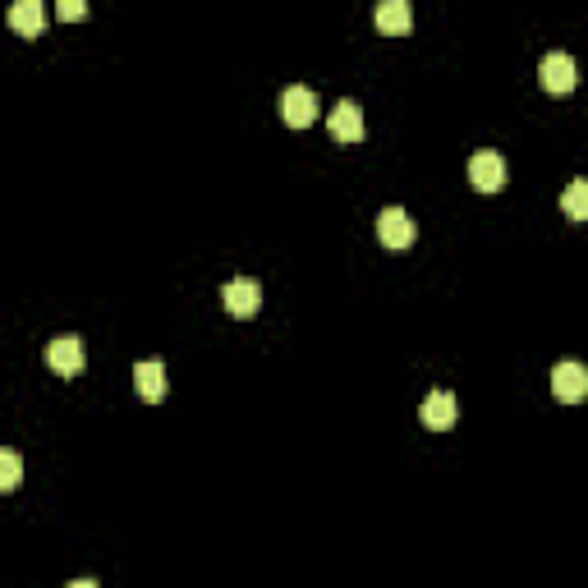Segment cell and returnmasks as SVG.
<instances>
[{
	"label": "cell",
	"instance_id": "obj_9",
	"mask_svg": "<svg viewBox=\"0 0 588 588\" xmlns=\"http://www.w3.org/2000/svg\"><path fill=\"white\" fill-rule=\"evenodd\" d=\"M331 138H340V143H359L363 138V111L359 102H336V111H331Z\"/></svg>",
	"mask_w": 588,
	"mask_h": 588
},
{
	"label": "cell",
	"instance_id": "obj_3",
	"mask_svg": "<svg viewBox=\"0 0 588 588\" xmlns=\"http://www.w3.org/2000/svg\"><path fill=\"white\" fill-rule=\"evenodd\" d=\"M281 120L290 129H308L317 120V92L313 88H285L281 92Z\"/></svg>",
	"mask_w": 588,
	"mask_h": 588
},
{
	"label": "cell",
	"instance_id": "obj_4",
	"mask_svg": "<svg viewBox=\"0 0 588 588\" xmlns=\"http://www.w3.org/2000/svg\"><path fill=\"white\" fill-rule=\"evenodd\" d=\"M552 391H556V400H566V405L584 400L588 396V368L575 359H566L561 368H552Z\"/></svg>",
	"mask_w": 588,
	"mask_h": 588
},
{
	"label": "cell",
	"instance_id": "obj_1",
	"mask_svg": "<svg viewBox=\"0 0 588 588\" xmlns=\"http://www.w3.org/2000/svg\"><path fill=\"white\" fill-rule=\"evenodd\" d=\"M414 235H419V226H414V216H409L405 207H386V212L377 216V239H382L386 249H409Z\"/></svg>",
	"mask_w": 588,
	"mask_h": 588
},
{
	"label": "cell",
	"instance_id": "obj_13",
	"mask_svg": "<svg viewBox=\"0 0 588 588\" xmlns=\"http://www.w3.org/2000/svg\"><path fill=\"white\" fill-rule=\"evenodd\" d=\"M561 212L570 221H588V180H570L566 193H561Z\"/></svg>",
	"mask_w": 588,
	"mask_h": 588
},
{
	"label": "cell",
	"instance_id": "obj_7",
	"mask_svg": "<svg viewBox=\"0 0 588 588\" xmlns=\"http://www.w3.org/2000/svg\"><path fill=\"white\" fill-rule=\"evenodd\" d=\"M221 299H226V308L235 317H253L262 304V290H258V281H249V276H235V281L221 290Z\"/></svg>",
	"mask_w": 588,
	"mask_h": 588
},
{
	"label": "cell",
	"instance_id": "obj_6",
	"mask_svg": "<svg viewBox=\"0 0 588 588\" xmlns=\"http://www.w3.org/2000/svg\"><path fill=\"white\" fill-rule=\"evenodd\" d=\"M469 180H474L478 193H497L501 184H506V161H501V152H478V157L469 161Z\"/></svg>",
	"mask_w": 588,
	"mask_h": 588
},
{
	"label": "cell",
	"instance_id": "obj_10",
	"mask_svg": "<svg viewBox=\"0 0 588 588\" xmlns=\"http://www.w3.org/2000/svg\"><path fill=\"white\" fill-rule=\"evenodd\" d=\"M134 386H138V396H143L147 405H157V400L166 396V363H161V359H143L134 368Z\"/></svg>",
	"mask_w": 588,
	"mask_h": 588
},
{
	"label": "cell",
	"instance_id": "obj_2",
	"mask_svg": "<svg viewBox=\"0 0 588 588\" xmlns=\"http://www.w3.org/2000/svg\"><path fill=\"white\" fill-rule=\"evenodd\" d=\"M83 363H88V354H83V340L60 336V340H51V345H46V368H51L56 377H79Z\"/></svg>",
	"mask_w": 588,
	"mask_h": 588
},
{
	"label": "cell",
	"instance_id": "obj_5",
	"mask_svg": "<svg viewBox=\"0 0 588 588\" xmlns=\"http://www.w3.org/2000/svg\"><path fill=\"white\" fill-rule=\"evenodd\" d=\"M538 79H543L547 92H570L579 83L575 60H570L566 51H552V56H543V65H538Z\"/></svg>",
	"mask_w": 588,
	"mask_h": 588
},
{
	"label": "cell",
	"instance_id": "obj_11",
	"mask_svg": "<svg viewBox=\"0 0 588 588\" xmlns=\"http://www.w3.org/2000/svg\"><path fill=\"white\" fill-rule=\"evenodd\" d=\"M455 414H460V405H455L451 391H428V400H423V423H428L432 432H446L455 423Z\"/></svg>",
	"mask_w": 588,
	"mask_h": 588
},
{
	"label": "cell",
	"instance_id": "obj_15",
	"mask_svg": "<svg viewBox=\"0 0 588 588\" xmlns=\"http://www.w3.org/2000/svg\"><path fill=\"white\" fill-rule=\"evenodd\" d=\"M56 14L65 23H74V19H83V14H88V0H56Z\"/></svg>",
	"mask_w": 588,
	"mask_h": 588
},
{
	"label": "cell",
	"instance_id": "obj_14",
	"mask_svg": "<svg viewBox=\"0 0 588 588\" xmlns=\"http://www.w3.org/2000/svg\"><path fill=\"white\" fill-rule=\"evenodd\" d=\"M19 483H23V460H19V451H0V487H5V492H14Z\"/></svg>",
	"mask_w": 588,
	"mask_h": 588
},
{
	"label": "cell",
	"instance_id": "obj_12",
	"mask_svg": "<svg viewBox=\"0 0 588 588\" xmlns=\"http://www.w3.org/2000/svg\"><path fill=\"white\" fill-rule=\"evenodd\" d=\"M409 23H414V5H409V0H382V5H377V28H382L386 37H405Z\"/></svg>",
	"mask_w": 588,
	"mask_h": 588
},
{
	"label": "cell",
	"instance_id": "obj_8",
	"mask_svg": "<svg viewBox=\"0 0 588 588\" xmlns=\"http://www.w3.org/2000/svg\"><path fill=\"white\" fill-rule=\"evenodd\" d=\"M10 28L19 37H42L46 5H42V0H14V5H10Z\"/></svg>",
	"mask_w": 588,
	"mask_h": 588
}]
</instances>
